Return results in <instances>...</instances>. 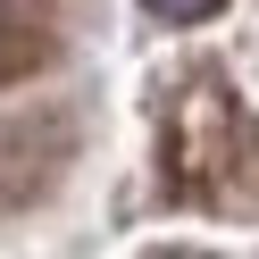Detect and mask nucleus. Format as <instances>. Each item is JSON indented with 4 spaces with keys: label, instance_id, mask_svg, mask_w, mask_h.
Segmentation results:
<instances>
[{
    "label": "nucleus",
    "instance_id": "1",
    "mask_svg": "<svg viewBox=\"0 0 259 259\" xmlns=\"http://www.w3.org/2000/svg\"><path fill=\"white\" fill-rule=\"evenodd\" d=\"M151 17H167V25H201V17H218L226 0H142Z\"/></svg>",
    "mask_w": 259,
    "mask_h": 259
}]
</instances>
